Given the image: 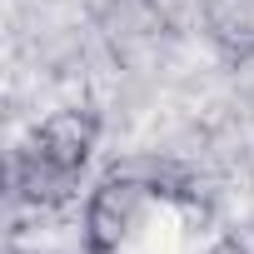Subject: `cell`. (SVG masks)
<instances>
[{
	"mask_svg": "<svg viewBox=\"0 0 254 254\" xmlns=\"http://www.w3.org/2000/svg\"><path fill=\"white\" fill-rule=\"evenodd\" d=\"M150 194H155V190H150L145 180L110 170V175L95 185L90 204H85V244H90V254H115L125 239H130V229L140 224Z\"/></svg>",
	"mask_w": 254,
	"mask_h": 254,
	"instance_id": "6da1fadb",
	"label": "cell"
},
{
	"mask_svg": "<svg viewBox=\"0 0 254 254\" xmlns=\"http://www.w3.org/2000/svg\"><path fill=\"white\" fill-rule=\"evenodd\" d=\"M95 140H100V120L90 115V110H55L40 130H35V150L45 155V160H55V165H65V170H85V160H90V150H95Z\"/></svg>",
	"mask_w": 254,
	"mask_h": 254,
	"instance_id": "7a4b0ae2",
	"label": "cell"
},
{
	"mask_svg": "<svg viewBox=\"0 0 254 254\" xmlns=\"http://www.w3.org/2000/svg\"><path fill=\"white\" fill-rule=\"evenodd\" d=\"M75 180H80L75 170L45 160L35 145L15 155V194H20L25 204H65V199L75 194Z\"/></svg>",
	"mask_w": 254,
	"mask_h": 254,
	"instance_id": "3957f363",
	"label": "cell"
},
{
	"mask_svg": "<svg viewBox=\"0 0 254 254\" xmlns=\"http://www.w3.org/2000/svg\"><path fill=\"white\" fill-rule=\"evenodd\" d=\"M204 30L224 55L254 60V0H209Z\"/></svg>",
	"mask_w": 254,
	"mask_h": 254,
	"instance_id": "277c9868",
	"label": "cell"
},
{
	"mask_svg": "<svg viewBox=\"0 0 254 254\" xmlns=\"http://www.w3.org/2000/svg\"><path fill=\"white\" fill-rule=\"evenodd\" d=\"M204 254H249V249H244L239 239H219V244H209Z\"/></svg>",
	"mask_w": 254,
	"mask_h": 254,
	"instance_id": "5b68a950",
	"label": "cell"
}]
</instances>
